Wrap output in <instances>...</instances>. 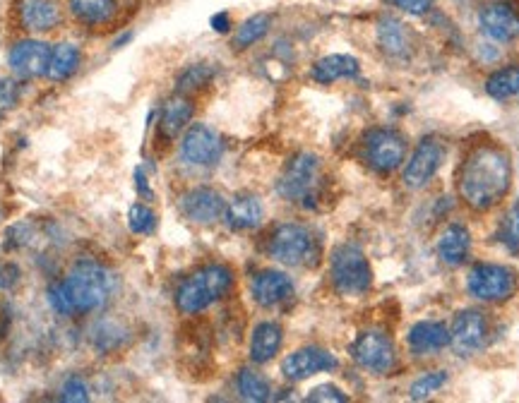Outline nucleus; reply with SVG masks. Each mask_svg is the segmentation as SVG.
Returning <instances> with one entry per match:
<instances>
[{"instance_id": "1", "label": "nucleus", "mask_w": 519, "mask_h": 403, "mask_svg": "<svg viewBox=\"0 0 519 403\" xmlns=\"http://www.w3.org/2000/svg\"><path fill=\"white\" fill-rule=\"evenodd\" d=\"M512 183L510 154L500 147L474 149L459 173V195L476 212H486L507 195Z\"/></svg>"}, {"instance_id": "2", "label": "nucleus", "mask_w": 519, "mask_h": 403, "mask_svg": "<svg viewBox=\"0 0 519 403\" xmlns=\"http://www.w3.org/2000/svg\"><path fill=\"white\" fill-rule=\"evenodd\" d=\"M111 298V274L92 260L77 262L61 284L49 288L51 308L61 315H87Z\"/></svg>"}, {"instance_id": "3", "label": "nucleus", "mask_w": 519, "mask_h": 403, "mask_svg": "<svg viewBox=\"0 0 519 403\" xmlns=\"http://www.w3.org/2000/svg\"><path fill=\"white\" fill-rule=\"evenodd\" d=\"M234 286V274L222 264H210L190 274L176 291V305L183 315H198L222 300Z\"/></svg>"}, {"instance_id": "4", "label": "nucleus", "mask_w": 519, "mask_h": 403, "mask_svg": "<svg viewBox=\"0 0 519 403\" xmlns=\"http://www.w3.org/2000/svg\"><path fill=\"white\" fill-rule=\"evenodd\" d=\"M270 255L286 267H306L318 260V240L306 226L282 224L270 238Z\"/></svg>"}, {"instance_id": "5", "label": "nucleus", "mask_w": 519, "mask_h": 403, "mask_svg": "<svg viewBox=\"0 0 519 403\" xmlns=\"http://www.w3.org/2000/svg\"><path fill=\"white\" fill-rule=\"evenodd\" d=\"M330 272L334 286L344 296H359L371 288V267H368L366 255L356 245H342V248L334 250Z\"/></svg>"}, {"instance_id": "6", "label": "nucleus", "mask_w": 519, "mask_h": 403, "mask_svg": "<svg viewBox=\"0 0 519 403\" xmlns=\"http://www.w3.org/2000/svg\"><path fill=\"white\" fill-rule=\"evenodd\" d=\"M467 288L483 303H500L515 296L517 274L503 264H476L467 276Z\"/></svg>"}, {"instance_id": "7", "label": "nucleus", "mask_w": 519, "mask_h": 403, "mask_svg": "<svg viewBox=\"0 0 519 403\" xmlns=\"http://www.w3.org/2000/svg\"><path fill=\"white\" fill-rule=\"evenodd\" d=\"M320 176V159L315 154H296L279 178V195L291 202H306L313 195Z\"/></svg>"}, {"instance_id": "8", "label": "nucleus", "mask_w": 519, "mask_h": 403, "mask_svg": "<svg viewBox=\"0 0 519 403\" xmlns=\"http://www.w3.org/2000/svg\"><path fill=\"white\" fill-rule=\"evenodd\" d=\"M351 356H354V360L363 370L378 372V375L390 372L397 363L395 344L383 332H363L354 341V346H351Z\"/></svg>"}, {"instance_id": "9", "label": "nucleus", "mask_w": 519, "mask_h": 403, "mask_svg": "<svg viewBox=\"0 0 519 403\" xmlns=\"http://www.w3.org/2000/svg\"><path fill=\"white\" fill-rule=\"evenodd\" d=\"M407 142L395 130H373L366 137V159L375 171L392 173L404 164Z\"/></svg>"}, {"instance_id": "10", "label": "nucleus", "mask_w": 519, "mask_h": 403, "mask_svg": "<svg viewBox=\"0 0 519 403\" xmlns=\"http://www.w3.org/2000/svg\"><path fill=\"white\" fill-rule=\"evenodd\" d=\"M445 159V149L435 137H428L423 140L419 147H416L414 156L409 159L407 168H404V185L409 190H421L431 183L435 173H438L440 164Z\"/></svg>"}, {"instance_id": "11", "label": "nucleus", "mask_w": 519, "mask_h": 403, "mask_svg": "<svg viewBox=\"0 0 519 403\" xmlns=\"http://www.w3.org/2000/svg\"><path fill=\"white\" fill-rule=\"evenodd\" d=\"M488 339V322L479 310L459 312L450 329V346L457 356H471L481 351Z\"/></svg>"}, {"instance_id": "12", "label": "nucleus", "mask_w": 519, "mask_h": 403, "mask_svg": "<svg viewBox=\"0 0 519 403\" xmlns=\"http://www.w3.org/2000/svg\"><path fill=\"white\" fill-rule=\"evenodd\" d=\"M224 154V144L222 137L217 135L212 128L207 125H193L186 132L181 144V156L183 161L193 166H214Z\"/></svg>"}, {"instance_id": "13", "label": "nucleus", "mask_w": 519, "mask_h": 403, "mask_svg": "<svg viewBox=\"0 0 519 403\" xmlns=\"http://www.w3.org/2000/svg\"><path fill=\"white\" fill-rule=\"evenodd\" d=\"M334 368H337V358H334L330 351L318 346L301 348V351L291 353L282 363L284 377L291 382L308 380V377L318 375V372H330Z\"/></svg>"}, {"instance_id": "14", "label": "nucleus", "mask_w": 519, "mask_h": 403, "mask_svg": "<svg viewBox=\"0 0 519 403\" xmlns=\"http://www.w3.org/2000/svg\"><path fill=\"white\" fill-rule=\"evenodd\" d=\"M479 27L488 39L510 44L519 36V12L510 3H491L479 12Z\"/></svg>"}, {"instance_id": "15", "label": "nucleus", "mask_w": 519, "mask_h": 403, "mask_svg": "<svg viewBox=\"0 0 519 403\" xmlns=\"http://www.w3.org/2000/svg\"><path fill=\"white\" fill-rule=\"evenodd\" d=\"M49 65H51V48L44 44V41H34L25 39L17 41V44L10 48V68L15 70V75L20 77H41L49 75Z\"/></svg>"}, {"instance_id": "16", "label": "nucleus", "mask_w": 519, "mask_h": 403, "mask_svg": "<svg viewBox=\"0 0 519 403\" xmlns=\"http://www.w3.org/2000/svg\"><path fill=\"white\" fill-rule=\"evenodd\" d=\"M181 212L188 216L190 221L195 224H214L219 221L226 212V202L219 192H214L210 188H198L190 190L181 197Z\"/></svg>"}, {"instance_id": "17", "label": "nucleus", "mask_w": 519, "mask_h": 403, "mask_svg": "<svg viewBox=\"0 0 519 403\" xmlns=\"http://www.w3.org/2000/svg\"><path fill=\"white\" fill-rule=\"evenodd\" d=\"M250 291H253L255 303L262 305V308H274V305L284 303L294 296V281L289 279L284 272H274V269H267V272H260L250 284Z\"/></svg>"}, {"instance_id": "18", "label": "nucleus", "mask_w": 519, "mask_h": 403, "mask_svg": "<svg viewBox=\"0 0 519 403\" xmlns=\"http://www.w3.org/2000/svg\"><path fill=\"white\" fill-rule=\"evenodd\" d=\"M17 12L27 32H51L63 20L61 5L56 0H20Z\"/></svg>"}, {"instance_id": "19", "label": "nucleus", "mask_w": 519, "mask_h": 403, "mask_svg": "<svg viewBox=\"0 0 519 403\" xmlns=\"http://www.w3.org/2000/svg\"><path fill=\"white\" fill-rule=\"evenodd\" d=\"M378 46L383 48L385 56L390 58H407L414 48V36L411 29L397 17H383L378 22Z\"/></svg>"}, {"instance_id": "20", "label": "nucleus", "mask_w": 519, "mask_h": 403, "mask_svg": "<svg viewBox=\"0 0 519 403\" xmlns=\"http://www.w3.org/2000/svg\"><path fill=\"white\" fill-rule=\"evenodd\" d=\"M224 216H226V224L234 228V231H250V228L260 226L262 204L255 195L243 192V195H236L234 200L226 204Z\"/></svg>"}, {"instance_id": "21", "label": "nucleus", "mask_w": 519, "mask_h": 403, "mask_svg": "<svg viewBox=\"0 0 519 403\" xmlns=\"http://www.w3.org/2000/svg\"><path fill=\"white\" fill-rule=\"evenodd\" d=\"M193 111V101L186 99V96H173V99L166 101L159 120L161 137H164V140H173V137L181 135L190 123V118H193Z\"/></svg>"}, {"instance_id": "22", "label": "nucleus", "mask_w": 519, "mask_h": 403, "mask_svg": "<svg viewBox=\"0 0 519 403\" xmlns=\"http://www.w3.org/2000/svg\"><path fill=\"white\" fill-rule=\"evenodd\" d=\"M450 344V329L443 322H419L409 332V348L414 353H433Z\"/></svg>"}, {"instance_id": "23", "label": "nucleus", "mask_w": 519, "mask_h": 403, "mask_svg": "<svg viewBox=\"0 0 519 403\" xmlns=\"http://www.w3.org/2000/svg\"><path fill=\"white\" fill-rule=\"evenodd\" d=\"M284 332L279 324L274 322H262L255 327L253 339H250V358L253 363H270V360L277 356L279 348H282Z\"/></svg>"}, {"instance_id": "24", "label": "nucleus", "mask_w": 519, "mask_h": 403, "mask_svg": "<svg viewBox=\"0 0 519 403\" xmlns=\"http://www.w3.org/2000/svg\"><path fill=\"white\" fill-rule=\"evenodd\" d=\"M469 248H471V236L469 231L464 226H447L443 231V236L438 240V255L440 260L445 264H450V267H457V264H462L467 260L469 255Z\"/></svg>"}, {"instance_id": "25", "label": "nucleus", "mask_w": 519, "mask_h": 403, "mask_svg": "<svg viewBox=\"0 0 519 403\" xmlns=\"http://www.w3.org/2000/svg\"><path fill=\"white\" fill-rule=\"evenodd\" d=\"M359 60L354 56H344V53H334V56H325L318 60L313 68V80L320 84H332L344 77H356L359 75Z\"/></svg>"}, {"instance_id": "26", "label": "nucleus", "mask_w": 519, "mask_h": 403, "mask_svg": "<svg viewBox=\"0 0 519 403\" xmlns=\"http://www.w3.org/2000/svg\"><path fill=\"white\" fill-rule=\"evenodd\" d=\"M70 10L77 20L94 27L111 20L116 12V0H70Z\"/></svg>"}, {"instance_id": "27", "label": "nucleus", "mask_w": 519, "mask_h": 403, "mask_svg": "<svg viewBox=\"0 0 519 403\" xmlns=\"http://www.w3.org/2000/svg\"><path fill=\"white\" fill-rule=\"evenodd\" d=\"M80 68V48L75 44H58L51 51V65H49V77L56 82L68 80L73 72Z\"/></svg>"}, {"instance_id": "28", "label": "nucleus", "mask_w": 519, "mask_h": 403, "mask_svg": "<svg viewBox=\"0 0 519 403\" xmlns=\"http://www.w3.org/2000/svg\"><path fill=\"white\" fill-rule=\"evenodd\" d=\"M486 92L493 96L495 101L515 99L519 94V65H510V68L495 70L486 80Z\"/></svg>"}, {"instance_id": "29", "label": "nucleus", "mask_w": 519, "mask_h": 403, "mask_svg": "<svg viewBox=\"0 0 519 403\" xmlns=\"http://www.w3.org/2000/svg\"><path fill=\"white\" fill-rule=\"evenodd\" d=\"M270 24H272V17L265 15V12L248 17V20L236 29L234 46L238 48V51H243V48H250L253 44H258L262 36L270 32Z\"/></svg>"}, {"instance_id": "30", "label": "nucleus", "mask_w": 519, "mask_h": 403, "mask_svg": "<svg viewBox=\"0 0 519 403\" xmlns=\"http://www.w3.org/2000/svg\"><path fill=\"white\" fill-rule=\"evenodd\" d=\"M236 389H238V394H241V399L255 401V403L267 401V399H270V394H272L270 382H267L265 377L258 375V372H253V370H241V372H238Z\"/></svg>"}, {"instance_id": "31", "label": "nucleus", "mask_w": 519, "mask_h": 403, "mask_svg": "<svg viewBox=\"0 0 519 403\" xmlns=\"http://www.w3.org/2000/svg\"><path fill=\"white\" fill-rule=\"evenodd\" d=\"M128 226L137 236H149L157 228V214L145 204H133L128 209Z\"/></svg>"}, {"instance_id": "32", "label": "nucleus", "mask_w": 519, "mask_h": 403, "mask_svg": "<svg viewBox=\"0 0 519 403\" xmlns=\"http://www.w3.org/2000/svg\"><path fill=\"white\" fill-rule=\"evenodd\" d=\"M445 382H447V372H428V375H423L421 380L411 384V399L414 401L428 399V396L438 392Z\"/></svg>"}, {"instance_id": "33", "label": "nucleus", "mask_w": 519, "mask_h": 403, "mask_svg": "<svg viewBox=\"0 0 519 403\" xmlns=\"http://www.w3.org/2000/svg\"><path fill=\"white\" fill-rule=\"evenodd\" d=\"M214 75V70L210 65H193V68H188L186 72L181 75V80H178V92H193V89H200L205 87L207 82H210V77Z\"/></svg>"}, {"instance_id": "34", "label": "nucleus", "mask_w": 519, "mask_h": 403, "mask_svg": "<svg viewBox=\"0 0 519 403\" xmlns=\"http://www.w3.org/2000/svg\"><path fill=\"white\" fill-rule=\"evenodd\" d=\"M500 238H503L505 248L515 257H519V207L507 214V219L503 221V228H500Z\"/></svg>"}, {"instance_id": "35", "label": "nucleus", "mask_w": 519, "mask_h": 403, "mask_svg": "<svg viewBox=\"0 0 519 403\" xmlns=\"http://www.w3.org/2000/svg\"><path fill=\"white\" fill-rule=\"evenodd\" d=\"M20 101V87L13 80H0V118L10 113Z\"/></svg>"}, {"instance_id": "36", "label": "nucleus", "mask_w": 519, "mask_h": 403, "mask_svg": "<svg viewBox=\"0 0 519 403\" xmlns=\"http://www.w3.org/2000/svg\"><path fill=\"white\" fill-rule=\"evenodd\" d=\"M61 399L63 401H75V403H82V401H89V389L87 384L80 380V377H68L61 389Z\"/></svg>"}, {"instance_id": "37", "label": "nucleus", "mask_w": 519, "mask_h": 403, "mask_svg": "<svg viewBox=\"0 0 519 403\" xmlns=\"http://www.w3.org/2000/svg\"><path fill=\"white\" fill-rule=\"evenodd\" d=\"M306 401H313V403H318V401L344 403V401H349V396H346L339 387H334V384H322V387H315L313 392L308 394Z\"/></svg>"}, {"instance_id": "38", "label": "nucleus", "mask_w": 519, "mask_h": 403, "mask_svg": "<svg viewBox=\"0 0 519 403\" xmlns=\"http://www.w3.org/2000/svg\"><path fill=\"white\" fill-rule=\"evenodd\" d=\"M399 10H404L407 15H426L431 10L433 0H392Z\"/></svg>"}, {"instance_id": "39", "label": "nucleus", "mask_w": 519, "mask_h": 403, "mask_svg": "<svg viewBox=\"0 0 519 403\" xmlns=\"http://www.w3.org/2000/svg\"><path fill=\"white\" fill-rule=\"evenodd\" d=\"M10 324H13V310H10L8 303H3V300H0V341L8 336Z\"/></svg>"}, {"instance_id": "40", "label": "nucleus", "mask_w": 519, "mask_h": 403, "mask_svg": "<svg viewBox=\"0 0 519 403\" xmlns=\"http://www.w3.org/2000/svg\"><path fill=\"white\" fill-rule=\"evenodd\" d=\"M17 276H20V272H17L15 264H5L3 269H0V286L3 288H10L17 284Z\"/></svg>"}, {"instance_id": "41", "label": "nucleus", "mask_w": 519, "mask_h": 403, "mask_svg": "<svg viewBox=\"0 0 519 403\" xmlns=\"http://www.w3.org/2000/svg\"><path fill=\"white\" fill-rule=\"evenodd\" d=\"M212 29H214V32H219V34L229 32V29H231L229 12H217V15L212 17Z\"/></svg>"}, {"instance_id": "42", "label": "nucleus", "mask_w": 519, "mask_h": 403, "mask_svg": "<svg viewBox=\"0 0 519 403\" xmlns=\"http://www.w3.org/2000/svg\"><path fill=\"white\" fill-rule=\"evenodd\" d=\"M135 180H137V188H140V192L145 197H152V190L147 188V180H145V173L142 171H135Z\"/></svg>"}]
</instances>
